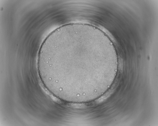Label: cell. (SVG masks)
I'll use <instances>...</instances> for the list:
<instances>
[{
	"label": "cell",
	"mask_w": 158,
	"mask_h": 126,
	"mask_svg": "<svg viewBox=\"0 0 158 126\" xmlns=\"http://www.w3.org/2000/svg\"><path fill=\"white\" fill-rule=\"evenodd\" d=\"M102 55L85 42H63L40 51L39 72L44 83L56 89L84 88L94 82V68Z\"/></svg>",
	"instance_id": "obj_1"
}]
</instances>
